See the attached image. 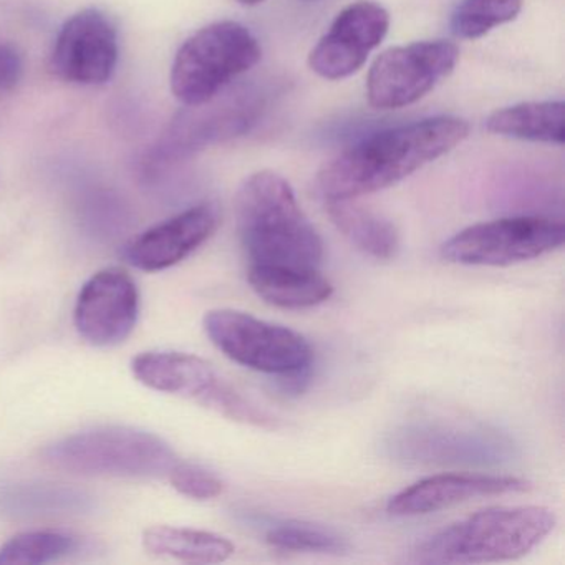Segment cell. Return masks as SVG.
Wrapping results in <instances>:
<instances>
[{
  "instance_id": "15",
  "label": "cell",
  "mask_w": 565,
  "mask_h": 565,
  "mask_svg": "<svg viewBox=\"0 0 565 565\" xmlns=\"http://www.w3.org/2000/svg\"><path fill=\"white\" fill-rule=\"evenodd\" d=\"M250 108L241 107L234 100L206 102L186 107L181 111L157 147L148 154L147 164L158 168L188 157L206 145L244 134L249 128Z\"/></svg>"
},
{
  "instance_id": "4",
  "label": "cell",
  "mask_w": 565,
  "mask_h": 565,
  "mask_svg": "<svg viewBox=\"0 0 565 565\" xmlns=\"http://www.w3.org/2000/svg\"><path fill=\"white\" fill-rule=\"evenodd\" d=\"M44 461L71 475L150 479L170 475L177 455L153 433L104 426L58 439L44 449Z\"/></svg>"
},
{
  "instance_id": "10",
  "label": "cell",
  "mask_w": 565,
  "mask_h": 565,
  "mask_svg": "<svg viewBox=\"0 0 565 565\" xmlns=\"http://www.w3.org/2000/svg\"><path fill=\"white\" fill-rule=\"evenodd\" d=\"M118 54V32L111 19L98 9H84L58 32L52 71L71 84H107L117 71Z\"/></svg>"
},
{
  "instance_id": "2",
  "label": "cell",
  "mask_w": 565,
  "mask_h": 565,
  "mask_svg": "<svg viewBox=\"0 0 565 565\" xmlns=\"http://www.w3.org/2000/svg\"><path fill=\"white\" fill-rule=\"evenodd\" d=\"M236 223L249 264L319 270L322 237L280 174L259 171L244 181L236 196Z\"/></svg>"
},
{
  "instance_id": "7",
  "label": "cell",
  "mask_w": 565,
  "mask_h": 565,
  "mask_svg": "<svg viewBox=\"0 0 565 565\" xmlns=\"http://www.w3.org/2000/svg\"><path fill=\"white\" fill-rule=\"evenodd\" d=\"M131 370L138 382L148 388L191 399L234 422L263 428L276 426V418L247 402L200 356L181 352H145L134 359Z\"/></svg>"
},
{
  "instance_id": "1",
  "label": "cell",
  "mask_w": 565,
  "mask_h": 565,
  "mask_svg": "<svg viewBox=\"0 0 565 565\" xmlns=\"http://www.w3.org/2000/svg\"><path fill=\"white\" fill-rule=\"evenodd\" d=\"M468 121L425 118L373 134L323 164L319 188L326 200H356L395 186L468 138Z\"/></svg>"
},
{
  "instance_id": "9",
  "label": "cell",
  "mask_w": 565,
  "mask_h": 565,
  "mask_svg": "<svg viewBox=\"0 0 565 565\" xmlns=\"http://www.w3.org/2000/svg\"><path fill=\"white\" fill-rule=\"evenodd\" d=\"M459 49L449 41L399 45L380 54L366 77V98L376 110H398L428 95L455 72Z\"/></svg>"
},
{
  "instance_id": "18",
  "label": "cell",
  "mask_w": 565,
  "mask_h": 565,
  "mask_svg": "<svg viewBox=\"0 0 565 565\" xmlns=\"http://www.w3.org/2000/svg\"><path fill=\"white\" fill-rule=\"evenodd\" d=\"M326 201L330 220L356 249L376 260L395 259L399 236L392 221L355 200Z\"/></svg>"
},
{
  "instance_id": "21",
  "label": "cell",
  "mask_w": 565,
  "mask_h": 565,
  "mask_svg": "<svg viewBox=\"0 0 565 565\" xmlns=\"http://www.w3.org/2000/svg\"><path fill=\"white\" fill-rule=\"evenodd\" d=\"M524 0H461L451 15V32L462 41H476L515 21Z\"/></svg>"
},
{
  "instance_id": "22",
  "label": "cell",
  "mask_w": 565,
  "mask_h": 565,
  "mask_svg": "<svg viewBox=\"0 0 565 565\" xmlns=\"http://www.w3.org/2000/svg\"><path fill=\"white\" fill-rule=\"evenodd\" d=\"M78 539L58 531L22 532L0 547V565L49 564L77 552Z\"/></svg>"
},
{
  "instance_id": "20",
  "label": "cell",
  "mask_w": 565,
  "mask_h": 565,
  "mask_svg": "<svg viewBox=\"0 0 565 565\" xmlns=\"http://www.w3.org/2000/svg\"><path fill=\"white\" fill-rule=\"evenodd\" d=\"M143 545L151 554L191 564H220L227 561L236 551L233 542L223 535L171 525H154L147 529Z\"/></svg>"
},
{
  "instance_id": "23",
  "label": "cell",
  "mask_w": 565,
  "mask_h": 565,
  "mask_svg": "<svg viewBox=\"0 0 565 565\" xmlns=\"http://www.w3.org/2000/svg\"><path fill=\"white\" fill-rule=\"evenodd\" d=\"M266 542L282 551L342 554L349 548L345 537L327 525L306 521H276L267 527Z\"/></svg>"
},
{
  "instance_id": "16",
  "label": "cell",
  "mask_w": 565,
  "mask_h": 565,
  "mask_svg": "<svg viewBox=\"0 0 565 565\" xmlns=\"http://www.w3.org/2000/svg\"><path fill=\"white\" fill-rule=\"evenodd\" d=\"M392 455L399 461L422 465L498 462L508 455L511 445L486 431L416 426L396 433L390 441Z\"/></svg>"
},
{
  "instance_id": "13",
  "label": "cell",
  "mask_w": 565,
  "mask_h": 565,
  "mask_svg": "<svg viewBox=\"0 0 565 565\" xmlns=\"http://www.w3.org/2000/svg\"><path fill=\"white\" fill-rule=\"evenodd\" d=\"M220 224V210L201 203L135 237L125 247V259L140 270L170 269L200 249Z\"/></svg>"
},
{
  "instance_id": "24",
  "label": "cell",
  "mask_w": 565,
  "mask_h": 565,
  "mask_svg": "<svg viewBox=\"0 0 565 565\" xmlns=\"http://www.w3.org/2000/svg\"><path fill=\"white\" fill-rule=\"evenodd\" d=\"M171 486L180 494L196 501H210L223 494L224 482L216 472L193 462H177L170 471Z\"/></svg>"
},
{
  "instance_id": "3",
  "label": "cell",
  "mask_w": 565,
  "mask_h": 565,
  "mask_svg": "<svg viewBox=\"0 0 565 565\" xmlns=\"http://www.w3.org/2000/svg\"><path fill=\"white\" fill-rule=\"evenodd\" d=\"M554 511L544 505H501L475 512L416 544L418 564H484L514 561L554 531Z\"/></svg>"
},
{
  "instance_id": "26",
  "label": "cell",
  "mask_w": 565,
  "mask_h": 565,
  "mask_svg": "<svg viewBox=\"0 0 565 565\" xmlns=\"http://www.w3.org/2000/svg\"><path fill=\"white\" fill-rule=\"evenodd\" d=\"M236 2L243 6H257L263 4L264 0H236Z\"/></svg>"
},
{
  "instance_id": "12",
  "label": "cell",
  "mask_w": 565,
  "mask_h": 565,
  "mask_svg": "<svg viewBox=\"0 0 565 565\" xmlns=\"http://www.w3.org/2000/svg\"><path fill=\"white\" fill-rule=\"evenodd\" d=\"M390 14L372 0L347 6L309 55V67L326 81L356 74L388 34Z\"/></svg>"
},
{
  "instance_id": "19",
  "label": "cell",
  "mask_w": 565,
  "mask_h": 565,
  "mask_svg": "<svg viewBox=\"0 0 565 565\" xmlns=\"http://www.w3.org/2000/svg\"><path fill=\"white\" fill-rule=\"evenodd\" d=\"M565 105L562 100L525 102L495 110L486 121L489 134L534 143L565 141Z\"/></svg>"
},
{
  "instance_id": "5",
  "label": "cell",
  "mask_w": 565,
  "mask_h": 565,
  "mask_svg": "<svg viewBox=\"0 0 565 565\" xmlns=\"http://www.w3.org/2000/svg\"><path fill=\"white\" fill-rule=\"evenodd\" d=\"M256 35L239 22H214L191 35L174 57L171 90L186 105H203L260 61Z\"/></svg>"
},
{
  "instance_id": "11",
  "label": "cell",
  "mask_w": 565,
  "mask_h": 565,
  "mask_svg": "<svg viewBox=\"0 0 565 565\" xmlns=\"http://www.w3.org/2000/svg\"><path fill=\"white\" fill-rule=\"evenodd\" d=\"M140 312V294L127 270L110 267L94 274L75 303L78 335L94 347H114L134 332Z\"/></svg>"
},
{
  "instance_id": "17",
  "label": "cell",
  "mask_w": 565,
  "mask_h": 565,
  "mask_svg": "<svg viewBox=\"0 0 565 565\" xmlns=\"http://www.w3.org/2000/svg\"><path fill=\"white\" fill-rule=\"evenodd\" d=\"M247 280L264 302L280 309H310L327 302L333 294L332 284L319 270L249 264Z\"/></svg>"
},
{
  "instance_id": "25",
  "label": "cell",
  "mask_w": 565,
  "mask_h": 565,
  "mask_svg": "<svg viewBox=\"0 0 565 565\" xmlns=\"http://www.w3.org/2000/svg\"><path fill=\"white\" fill-rule=\"evenodd\" d=\"M24 74V62L18 49L8 42H0V92L18 87Z\"/></svg>"
},
{
  "instance_id": "6",
  "label": "cell",
  "mask_w": 565,
  "mask_h": 565,
  "mask_svg": "<svg viewBox=\"0 0 565 565\" xmlns=\"http://www.w3.org/2000/svg\"><path fill=\"white\" fill-rule=\"evenodd\" d=\"M204 332L237 365L284 379L310 373L313 350L300 333L233 309L211 310Z\"/></svg>"
},
{
  "instance_id": "8",
  "label": "cell",
  "mask_w": 565,
  "mask_h": 565,
  "mask_svg": "<svg viewBox=\"0 0 565 565\" xmlns=\"http://www.w3.org/2000/svg\"><path fill=\"white\" fill-rule=\"evenodd\" d=\"M562 221L511 216L475 224L449 237L441 257L461 266L504 267L537 259L564 246Z\"/></svg>"
},
{
  "instance_id": "14",
  "label": "cell",
  "mask_w": 565,
  "mask_h": 565,
  "mask_svg": "<svg viewBox=\"0 0 565 565\" xmlns=\"http://www.w3.org/2000/svg\"><path fill=\"white\" fill-rule=\"evenodd\" d=\"M531 482L515 476L482 472H445L428 476L399 491L388 501L390 514L398 518L431 514L472 499L524 492Z\"/></svg>"
}]
</instances>
